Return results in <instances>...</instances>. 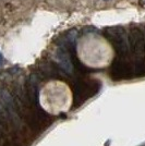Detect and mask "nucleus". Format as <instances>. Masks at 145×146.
I'll return each mask as SVG.
<instances>
[{
	"label": "nucleus",
	"instance_id": "nucleus-1",
	"mask_svg": "<svg viewBox=\"0 0 145 146\" xmlns=\"http://www.w3.org/2000/svg\"><path fill=\"white\" fill-rule=\"evenodd\" d=\"M76 55L86 67L102 69L108 67L115 58V49L107 38L97 33H86L76 43Z\"/></svg>",
	"mask_w": 145,
	"mask_h": 146
}]
</instances>
